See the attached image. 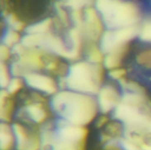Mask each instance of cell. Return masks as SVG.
Here are the masks:
<instances>
[{
  "instance_id": "6da1fadb",
  "label": "cell",
  "mask_w": 151,
  "mask_h": 150,
  "mask_svg": "<svg viewBox=\"0 0 151 150\" xmlns=\"http://www.w3.org/2000/svg\"><path fill=\"white\" fill-rule=\"evenodd\" d=\"M51 107L65 121L84 127L94 120L98 111V103L91 95L65 90L53 96Z\"/></svg>"
},
{
  "instance_id": "7a4b0ae2",
  "label": "cell",
  "mask_w": 151,
  "mask_h": 150,
  "mask_svg": "<svg viewBox=\"0 0 151 150\" xmlns=\"http://www.w3.org/2000/svg\"><path fill=\"white\" fill-rule=\"evenodd\" d=\"M88 130L83 126H78L59 121L57 130L53 131L45 126L42 131V150H85Z\"/></svg>"
},
{
  "instance_id": "3957f363",
  "label": "cell",
  "mask_w": 151,
  "mask_h": 150,
  "mask_svg": "<svg viewBox=\"0 0 151 150\" xmlns=\"http://www.w3.org/2000/svg\"><path fill=\"white\" fill-rule=\"evenodd\" d=\"M96 6L109 29L137 26L140 19L139 8L132 2L99 0L96 2Z\"/></svg>"
},
{
  "instance_id": "277c9868",
  "label": "cell",
  "mask_w": 151,
  "mask_h": 150,
  "mask_svg": "<svg viewBox=\"0 0 151 150\" xmlns=\"http://www.w3.org/2000/svg\"><path fill=\"white\" fill-rule=\"evenodd\" d=\"M103 79L104 68L102 65L77 62L70 66L65 83L71 91L90 95L99 93Z\"/></svg>"
},
{
  "instance_id": "5b68a950",
  "label": "cell",
  "mask_w": 151,
  "mask_h": 150,
  "mask_svg": "<svg viewBox=\"0 0 151 150\" xmlns=\"http://www.w3.org/2000/svg\"><path fill=\"white\" fill-rule=\"evenodd\" d=\"M114 117L126 125L127 135L136 134L142 138L151 133V117L141 112L137 107L121 102L115 109Z\"/></svg>"
},
{
  "instance_id": "8992f818",
  "label": "cell",
  "mask_w": 151,
  "mask_h": 150,
  "mask_svg": "<svg viewBox=\"0 0 151 150\" xmlns=\"http://www.w3.org/2000/svg\"><path fill=\"white\" fill-rule=\"evenodd\" d=\"M12 52L19 55V61L12 65V73L16 76H26L34 70L42 69L44 66L43 53L37 49H27L21 43L13 47Z\"/></svg>"
},
{
  "instance_id": "52a82bcc",
  "label": "cell",
  "mask_w": 151,
  "mask_h": 150,
  "mask_svg": "<svg viewBox=\"0 0 151 150\" xmlns=\"http://www.w3.org/2000/svg\"><path fill=\"white\" fill-rule=\"evenodd\" d=\"M140 33V28L137 26L109 29L104 32L101 37V50L104 53L109 54L128 48V43Z\"/></svg>"
},
{
  "instance_id": "ba28073f",
  "label": "cell",
  "mask_w": 151,
  "mask_h": 150,
  "mask_svg": "<svg viewBox=\"0 0 151 150\" xmlns=\"http://www.w3.org/2000/svg\"><path fill=\"white\" fill-rule=\"evenodd\" d=\"M97 11L92 6L85 8L82 25L78 28L81 34L91 42H96L103 35L104 25Z\"/></svg>"
},
{
  "instance_id": "9c48e42d",
  "label": "cell",
  "mask_w": 151,
  "mask_h": 150,
  "mask_svg": "<svg viewBox=\"0 0 151 150\" xmlns=\"http://www.w3.org/2000/svg\"><path fill=\"white\" fill-rule=\"evenodd\" d=\"M122 98L119 91L111 85H106L101 88L98 93L97 103L102 113H108L111 110L116 109L121 103Z\"/></svg>"
},
{
  "instance_id": "30bf717a",
  "label": "cell",
  "mask_w": 151,
  "mask_h": 150,
  "mask_svg": "<svg viewBox=\"0 0 151 150\" xmlns=\"http://www.w3.org/2000/svg\"><path fill=\"white\" fill-rule=\"evenodd\" d=\"M14 136L19 150H39L40 141L37 135L30 133L20 124H14L12 126Z\"/></svg>"
},
{
  "instance_id": "8fae6325",
  "label": "cell",
  "mask_w": 151,
  "mask_h": 150,
  "mask_svg": "<svg viewBox=\"0 0 151 150\" xmlns=\"http://www.w3.org/2000/svg\"><path fill=\"white\" fill-rule=\"evenodd\" d=\"M25 80L27 84L34 89L39 90L48 95H54L57 93V84L50 76L37 72H30L25 76Z\"/></svg>"
},
{
  "instance_id": "7c38bea8",
  "label": "cell",
  "mask_w": 151,
  "mask_h": 150,
  "mask_svg": "<svg viewBox=\"0 0 151 150\" xmlns=\"http://www.w3.org/2000/svg\"><path fill=\"white\" fill-rule=\"evenodd\" d=\"M9 93L5 89L0 92V118L3 122H10L13 111V101L10 99Z\"/></svg>"
},
{
  "instance_id": "4fadbf2b",
  "label": "cell",
  "mask_w": 151,
  "mask_h": 150,
  "mask_svg": "<svg viewBox=\"0 0 151 150\" xmlns=\"http://www.w3.org/2000/svg\"><path fill=\"white\" fill-rule=\"evenodd\" d=\"M26 113L28 116V118L36 124L43 123L48 117V113L43 108L42 103H39L28 104L26 107Z\"/></svg>"
},
{
  "instance_id": "5bb4252c",
  "label": "cell",
  "mask_w": 151,
  "mask_h": 150,
  "mask_svg": "<svg viewBox=\"0 0 151 150\" xmlns=\"http://www.w3.org/2000/svg\"><path fill=\"white\" fill-rule=\"evenodd\" d=\"M13 129L7 124L2 123L0 125V149L1 150H10L14 144Z\"/></svg>"
},
{
  "instance_id": "9a60e30c",
  "label": "cell",
  "mask_w": 151,
  "mask_h": 150,
  "mask_svg": "<svg viewBox=\"0 0 151 150\" xmlns=\"http://www.w3.org/2000/svg\"><path fill=\"white\" fill-rule=\"evenodd\" d=\"M128 48L114 51L109 54H106L104 59V65L105 68L110 69V70H114L117 68H119L121 65V60L127 52Z\"/></svg>"
},
{
  "instance_id": "2e32d148",
  "label": "cell",
  "mask_w": 151,
  "mask_h": 150,
  "mask_svg": "<svg viewBox=\"0 0 151 150\" xmlns=\"http://www.w3.org/2000/svg\"><path fill=\"white\" fill-rule=\"evenodd\" d=\"M52 25V19L48 18L38 23L28 26L26 28V32L29 34H43L49 33Z\"/></svg>"
},
{
  "instance_id": "e0dca14e",
  "label": "cell",
  "mask_w": 151,
  "mask_h": 150,
  "mask_svg": "<svg viewBox=\"0 0 151 150\" xmlns=\"http://www.w3.org/2000/svg\"><path fill=\"white\" fill-rule=\"evenodd\" d=\"M121 102L130 104V105H133L139 109L147 104L145 95H140V94H135V93H127V94L124 95Z\"/></svg>"
},
{
  "instance_id": "ac0fdd59",
  "label": "cell",
  "mask_w": 151,
  "mask_h": 150,
  "mask_svg": "<svg viewBox=\"0 0 151 150\" xmlns=\"http://www.w3.org/2000/svg\"><path fill=\"white\" fill-rule=\"evenodd\" d=\"M88 59L89 63L96 64V65H101L104 62V57H103L102 50L98 49L97 46L92 44L89 46L88 50Z\"/></svg>"
},
{
  "instance_id": "d6986e66",
  "label": "cell",
  "mask_w": 151,
  "mask_h": 150,
  "mask_svg": "<svg viewBox=\"0 0 151 150\" xmlns=\"http://www.w3.org/2000/svg\"><path fill=\"white\" fill-rule=\"evenodd\" d=\"M19 40H20L19 34L17 31L10 28L5 32L3 37V44L7 47H14L15 45L19 44L18 42Z\"/></svg>"
},
{
  "instance_id": "ffe728a7",
  "label": "cell",
  "mask_w": 151,
  "mask_h": 150,
  "mask_svg": "<svg viewBox=\"0 0 151 150\" xmlns=\"http://www.w3.org/2000/svg\"><path fill=\"white\" fill-rule=\"evenodd\" d=\"M119 82H120L121 87L124 89H128L131 91V93H135V94H140V95H144L146 93L145 88L135 81L122 79L119 80Z\"/></svg>"
},
{
  "instance_id": "44dd1931",
  "label": "cell",
  "mask_w": 151,
  "mask_h": 150,
  "mask_svg": "<svg viewBox=\"0 0 151 150\" xmlns=\"http://www.w3.org/2000/svg\"><path fill=\"white\" fill-rule=\"evenodd\" d=\"M5 19H6L7 24L11 27V28L17 31V32L23 30L24 27H25V24L21 20H19L17 18V16L12 12L7 13L5 15Z\"/></svg>"
},
{
  "instance_id": "7402d4cb",
  "label": "cell",
  "mask_w": 151,
  "mask_h": 150,
  "mask_svg": "<svg viewBox=\"0 0 151 150\" xmlns=\"http://www.w3.org/2000/svg\"><path fill=\"white\" fill-rule=\"evenodd\" d=\"M64 6H67L71 8L73 11H78L81 10L82 8H87L88 6H91L92 2L87 1V0H69L65 2H62Z\"/></svg>"
},
{
  "instance_id": "603a6c76",
  "label": "cell",
  "mask_w": 151,
  "mask_h": 150,
  "mask_svg": "<svg viewBox=\"0 0 151 150\" xmlns=\"http://www.w3.org/2000/svg\"><path fill=\"white\" fill-rule=\"evenodd\" d=\"M11 80H10L7 65L4 64V62H1L0 63V86L3 89H4L5 88H7Z\"/></svg>"
},
{
  "instance_id": "cb8c5ba5",
  "label": "cell",
  "mask_w": 151,
  "mask_h": 150,
  "mask_svg": "<svg viewBox=\"0 0 151 150\" xmlns=\"http://www.w3.org/2000/svg\"><path fill=\"white\" fill-rule=\"evenodd\" d=\"M137 63L146 68L151 69V50L141 52L136 57Z\"/></svg>"
},
{
  "instance_id": "d4e9b609",
  "label": "cell",
  "mask_w": 151,
  "mask_h": 150,
  "mask_svg": "<svg viewBox=\"0 0 151 150\" xmlns=\"http://www.w3.org/2000/svg\"><path fill=\"white\" fill-rule=\"evenodd\" d=\"M139 36L142 41L151 42V19L147 20L140 29Z\"/></svg>"
},
{
  "instance_id": "484cf974",
  "label": "cell",
  "mask_w": 151,
  "mask_h": 150,
  "mask_svg": "<svg viewBox=\"0 0 151 150\" xmlns=\"http://www.w3.org/2000/svg\"><path fill=\"white\" fill-rule=\"evenodd\" d=\"M62 4H63L62 2H58V3H56L55 7H56L57 13H58V16L59 19L61 20V22H62L64 25L67 26L68 23H69V19H68V15H67L66 11H65L64 10V8H63L64 5H63Z\"/></svg>"
},
{
  "instance_id": "4316f807",
  "label": "cell",
  "mask_w": 151,
  "mask_h": 150,
  "mask_svg": "<svg viewBox=\"0 0 151 150\" xmlns=\"http://www.w3.org/2000/svg\"><path fill=\"white\" fill-rule=\"evenodd\" d=\"M22 88V81L19 78H14L12 80H11V82L7 88V92L9 93V95H15L17 92H19L20 90V88Z\"/></svg>"
},
{
  "instance_id": "83f0119b",
  "label": "cell",
  "mask_w": 151,
  "mask_h": 150,
  "mask_svg": "<svg viewBox=\"0 0 151 150\" xmlns=\"http://www.w3.org/2000/svg\"><path fill=\"white\" fill-rule=\"evenodd\" d=\"M121 126L117 122H111L109 123L106 126V131L108 133H110L111 137L119 136L121 133Z\"/></svg>"
},
{
  "instance_id": "f1b7e54d",
  "label": "cell",
  "mask_w": 151,
  "mask_h": 150,
  "mask_svg": "<svg viewBox=\"0 0 151 150\" xmlns=\"http://www.w3.org/2000/svg\"><path fill=\"white\" fill-rule=\"evenodd\" d=\"M127 73V70L124 69V68H117V69H114V70H111L110 72H109V75L112 78V79H115V80H122L123 77L126 75Z\"/></svg>"
},
{
  "instance_id": "f546056e",
  "label": "cell",
  "mask_w": 151,
  "mask_h": 150,
  "mask_svg": "<svg viewBox=\"0 0 151 150\" xmlns=\"http://www.w3.org/2000/svg\"><path fill=\"white\" fill-rule=\"evenodd\" d=\"M120 144L124 150H140L138 145L128 139H123L120 141Z\"/></svg>"
},
{
  "instance_id": "4dcf8cb0",
  "label": "cell",
  "mask_w": 151,
  "mask_h": 150,
  "mask_svg": "<svg viewBox=\"0 0 151 150\" xmlns=\"http://www.w3.org/2000/svg\"><path fill=\"white\" fill-rule=\"evenodd\" d=\"M11 57V50L9 49V47L2 44L0 46V58H1V62H4L6 60H8Z\"/></svg>"
},
{
  "instance_id": "1f68e13d",
  "label": "cell",
  "mask_w": 151,
  "mask_h": 150,
  "mask_svg": "<svg viewBox=\"0 0 151 150\" xmlns=\"http://www.w3.org/2000/svg\"><path fill=\"white\" fill-rule=\"evenodd\" d=\"M108 121H109V118H108L107 117H105V116L100 117V118L97 119V121H96V127H97V128L103 127L104 125H106V124L108 123Z\"/></svg>"
}]
</instances>
